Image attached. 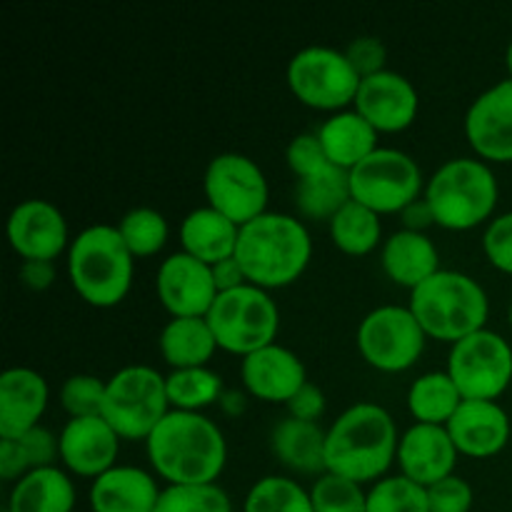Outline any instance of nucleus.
Wrapping results in <instances>:
<instances>
[{
    "instance_id": "obj_39",
    "label": "nucleus",
    "mask_w": 512,
    "mask_h": 512,
    "mask_svg": "<svg viewBox=\"0 0 512 512\" xmlns=\"http://www.w3.org/2000/svg\"><path fill=\"white\" fill-rule=\"evenodd\" d=\"M315 512H368V493L363 485L340 475L323 473L310 488Z\"/></svg>"
},
{
    "instance_id": "obj_33",
    "label": "nucleus",
    "mask_w": 512,
    "mask_h": 512,
    "mask_svg": "<svg viewBox=\"0 0 512 512\" xmlns=\"http://www.w3.org/2000/svg\"><path fill=\"white\" fill-rule=\"evenodd\" d=\"M380 218L383 215H378L375 210L350 200L328 223L330 240L345 255H355V258L370 255L378 248L380 240H383V223H380Z\"/></svg>"
},
{
    "instance_id": "obj_26",
    "label": "nucleus",
    "mask_w": 512,
    "mask_h": 512,
    "mask_svg": "<svg viewBox=\"0 0 512 512\" xmlns=\"http://www.w3.org/2000/svg\"><path fill=\"white\" fill-rule=\"evenodd\" d=\"M378 135V130L355 108L333 113L318 128L320 145H323L328 160L348 173L380 148Z\"/></svg>"
},
{
    "instance_id": "obj_29",
    "label": "nucleus",
    "mask_w": 512,
    "mask_h": 512,
    "mask_svg": "<svg viewBox=\"0 0 512 512\" xmlns=\"http://www.w3.org/2000/svg\"><path fill=\"white\" fill-rule=\"evenodd\" d=\"M160 355L173 370L208 368L218 350L208 318H170L158 338Z\"/></svg>"
},
{
    "instance_id": "obj_19",
    "label": "nucleus",
    "mask_w": 512,
    "mask_h": 512,
    "mask_svg": "<svg viewBox=\"0 0 512 512\" xmlns=\"http://www.w3.org/2000/svg\"><path fill=\"white\" fill-rule=\"evenodd\" d=\"M60 463L78 478H100L115 468L120 435L103 418H73L60 430Z\"/></svg>"
},
{
    "instance_id": "obj_9",
    "label": "nucleus",
    "mask_w": 512,
    "mask_h": 512,
    "mask_svg": "<svg viewBox=\"0 0 512 512\" xmlns=\"http://www.w3.org/2000/svg\"><path fill=\"white\" fill-rule=\"evenodd\" d=\"M288 88L295 98L313 110L340 113L355 105L360 75L345 58V50L330 45H308L288 63Z\"/></svg>"
},
{
    "instance_id": "obj_30",
    "label": "nucleus",
    "mask_w": 512,
    "mask_h": 512,
    "mask_svg": "<svg viewBox=\"0 0 512 512\" xmlns=\"http://www.w3.org/2000/svg\"><path fill=\"white\" fill-rule=\"evenodd\" d=\"M353 200L350 173L330 163L320 173L298 180L295 185V208L305 220H333Z\"/></svg>"
},
{
    "instance_id": "obj_16",
    "label": "nucleus",
    "mask_w": 512,
    "mask_h": 512,
    "mask_svg": "<svg viewBox=\"0 0 512 512\" xmlns=\"http://www.w3.org/2000/svg\"><path fill=\"white\" fill-rule=\"evenodd\" d=\"M465 138L485 163H512V78L500 80L470 103Z\"/></svg>"
},
{
    "instance_id": "obj_46",
    "label": "nucleus",
    "mask_w": 512,
    "mask_h": 512,
    "mask_svg": "<svg viewBox=\"0 0 512 512\" xmlns=\"http://www.w3.org/2000/svg\"><path fill=\"white\" fill-rule=\"evenodd\" d=\"M55 270L53 260H23L20 265V283L30 290H48L55 283Z\"/></svg>"
},
{
    "instance_id": "obj_49",
    "label": "nucleus",
    "mask_w": 512,
    "mask_h": 512,
    "mask_svg": "<svg viewBox=\"0 0 512 512\" xmlns=\"http://www.w3.org/2000/svg\"><path fill=\"white\" fill-rule=\"evenodd\" d=\"M243 400H245V398L238 393V390H225L223 398H220V405H223L225 413L238 415V413H243V408H245Z\"/></svg>"
},
{
    "instance_id": "obj_44",
    "label": "nucleus",
    "mask_w": 512,
    "mask_h": 512,
    "mask_svg": "<svg viewBox=\"0 0 512 512\" xmlns=\"http://www.w3.org/2000/svg\"><path fill=\"white\" fill-rule=\"evenodd\" d=\"M345 58L350 60V65L355 68V73L360 75V80L370 78V75H378L383 70H388V48L380 38L375 35H360L353 43L345 48Z\"/></svg>"
},
{
    "instance_id": "obj_12",
    "label": "nucleus",
    "mask_w": 512,
    "mask_h": 512,
    "mask_svg": "<svg viewBox=\"0 0 512 512\" xmlns=\"http://www.w3.org/2000/svg\"><path fill=\"white\" fill-rule=\"evenodd\" d=\"M203 193L210 208L233 220L238 228L268 213V178L263 168L243 153L215 155L205 168Z\"/></svg>"
},
{
    "instance_id": "obj_2",
    "label": "nucleus",
    "mask_w": 512,
    "mask_h": 512,
    "mask_svg": "<svg viewBox=\"0 0 512 512\" xmlns=\"http://www.w3.org/2000/svg\"><path fill=\"white\" fill-rule=\"evenodd\" d=\"M398 445V425L383 405L355 403L328 428L325 473L375 485L398 463Z\"/></svg>"
},
{
    "instance_id": "obj_25",
    "label": "nucleus",
    "mask_w": 512,
    "mask_h": 512,
    "mask_svg": "<svg viewBox=\"0 0 512 512\" xmlns=\"http://www.w3.org/2000/svg\"><path fill=\"white\" fill-rule=\"evenodd\" d=\"M240 228L210 205L190 210L180 223V245L183 253L193 255L205 265H215L233 258L238 248Z\"/></svg>"
},
{
    "instance_id": "obj_22",
    "label": "nucleus",
    "mask_w": 512,
    "mask_h": 512,
    "mask_svg": "<svg viewBox=\"0 0 512 512\" xmlns=\"http://www.w3.org/2000/svg\"><path fill=\"white\" fill-rule=\"evenodd\" d=\"M48 380L33 368H8L0 375V440L38 428L48 410Z\"/></svg>"
},
{
    "instance_id": "obj_51",
    "label": "nucleus",
    "mask_w": 512,
    "mask_h": 512,
    "mask_svg": "<svg viewBox=\"0 0 512 512\" xmlns=\"http://www.w3.org/2000/svg\"><path fill=\"white\" fill-rule=\"evenodd\" d=\"M508 320H510V328H512V303H510V310H508Z\"/></svg>"
},
{
    "instance_id": "obj_5",
    "label": "nucleus",
    "mask_w": 512,
    "mask_h": 512,
    "mask_svg": "<svg viewBox=\"0 0 512 512\" xmlns=\"http://www.w3.org/2000/svg\"><path fill=\"white\" fill-rule=\"evenodd\" d=\"M408 308L428 338L450 345L483 330L490 318L483 285L470 275L445 268L410 293Z\"/></svg>"
},
{
    "instance_id": "obj_15",
    "label": "nucleus",
    "mask_w": 512,
    "mask_h": 512,
    "mask_svg": "<svg viewBox=\"0 0 512 512\" xmlns=\"http://www.w3.org/2000/svg\"><path fill=\"white\" fill-rule=\"evenodd\" d=\"M8 243L23 260H53L68 253L70 233L63 210L50 200H23L8 215Z\"/></svg>"
},
{
    "instance_id": "obj_28",
    "label": "nucleus",
    "mask_w": 512,
    "mask_h": 512,
    "mask_svg": "<svg viewBox=\"0 0 512 512\" xmlns=\"http://www.w3.org/2000/svg\"><path fill=\"white\" fill-rule=\"evenodd\" d=\"M75 485L58 465L40 468L13 483L5 512H73Z\"/></svg>"
},
{
    "instance_id": "obj_14",
    "label": "nucleus",
    "mask_w": 512,
    "mask_h": 512,
    "mask_svg": "<svg viewBox=\"0 0 512 512\" xmlns=\"http://www.w3.org/2000/svg\"><path fill=\"white\" fill-rule=\"evenodd\" d=\"M155 293L170 318H205L218 298L210 265L200 263L183 250L168 255L160 263Z\"/></svg>"
},
{
    "instance_id": "obj_8",
    "label": "nucleus",
    "mask_w": 512,
    "mask_h": 512,
    "mask_svg": "<svg viewBox=\"0 0 512 512\" xmlns=\"http://www.w3.org/2000/svg\"><path fill=\"white\" fill-rule=\"evenodd\" d=\"M205 318L218 340V348L240 358L273 345L280 330L278 303L270 298L268 290L250 283L230 293H220Z\"/></svg>"
},
{
    "instance_id": "obj_42",
    "label": "nucleus",
    "mask_w": 512,
    "mask_h": 512,
    "mask_svg": "<svg viewBox=\"0 0 512 512\" xmlns=\"http://www.w3.org/2000/svg\"><path fill=\"white\" fill-rule=\"evenodd\" d=\"M428 490V505L430 512H470L475 503L473 485L460 475H450V478L440 480V483L430 485Z\"/></svg>"
},
{
    "instance_id": "obj_38",
    "label": "nucleus",
    "mask_w": 512,
    "mask_h": 512,
    "mask_svg": "<svg viewBox=\"0 0 512 512\" xmlns=\"http://www.w3.org/2000/svg\"><path fill=\"white\" fill-rule=\"evenodd\" d=\"M368 512H430L428 490L403 475H388L368 490Z\"/></svg>"
},
{
    "instance_id": "obj_7",
    "label": "nucleus",
    "mask_w": 512,
    "mask_h": 512,
    "mask_svg": "<svg viewBox=\"0 0 512 512\" xmlns=\"http://www.w3.org/2000/svg\"><path fill=\"white\" fill-rule=\"evenodd\" d=\"M170 413L165 375L150 365H125L105 383V403L100 418L120 435V440H148Z\"/></svg>"
},
{
    "instance_id": "obj_47",
    "label": "nucleus",
    "mask_w": 512,
    "mask_h": 512,
    "mask_svg": "<svg viewBox=\"0 0 512 512\" xmlns=\"http://www.w3.org/2000/svg\"><path fill=\"white\" fill-rule=\"evenodd\" d=\"M210 270H213V280H215V288H218V295L220 293H230V290H238L243 288V285H248V278H245L243 268H240L238 258H225L220 260V263L210 265Z\"/></svg>"
},
{
    "instance_id": "obj_32",
    "label": "nucleus",
    "mask_w": 512,
    "mask_h": 512,
    "mask_svg": "<svg viewBox=\"0 0 512 512\" xmlns=\"http://www.w3.org/2000/svg\"><path fill=\"white\" fill-rule=\"evenodd\" d=\"M460 403H463V395L445 370L420 375L408 390V410L415 423L445 428L450 418L458 413Z\"/></svg>"
},
{
    "instance_id": "obj_23",
    "label": "nucleus",
    "mask_w": 512,
    "mask_h": 512,
    "mask_svg": "<svg viewBox=\"0 0 512 512\" xmlns=\"http://www.w3.org/2000/svg\"><path fill=\"white\" fill-rule=\"evenodd\" d=\"M163 488L155 475L135 465H115L90 485L93 512H155Z\"/></svg>"
},
{
    "instance_id": "obj_13",
    "label": "nucleus",
    "mask_w": 512,
    "mask_h": 512,
    "mask_svg": "<svg viewBox=\"0 0 512 512\" xmlns=\"http://www.w3.org/2000/svg\"><path fill=\"white\" fill-rule=\"evenodd\" d=\"M445 373L463 400H498L512 383V348L495 330H478L450 348Z\"/></svg>"
},
{
    "instance_id": "obj_10",
    "label": "nucleus",
    "mask_w": 512,
    "mask_h": 512,
    "mask_svg": "<svg viewBox=\"0 0 512 512\" xmlns=\"http://www.w3.org/2000/svg\"><path fill=\"white\" fill-rule=\"evenodd\" d=\"M350 193L355 203L378 215H400L410 203L423 198V170L403 150L378 148L350 170Z\"/></svg>"
},
{
    "instance_id": "obj_18",
    "label": "nucleus",
    "mask_w": 512,
    "mask_h": 512,
    "mask_svg": "<svg viewBox=\"0 0 512 512\" xmlns=\"http://www.w3.org/2000/svg\"><path fill=\"white\" fill-rule=\"evenodd\" d=\"M458 458V448H455L448 428H443V425L415 423L400 435V475L413 480L420 488H430V485L455 475Z\"/></svg>"
},
{
    "instance_id": "obj_11",
    "label": "nucleus",
    "mask_w": 512,
    "mask_h": 512,
    "mask_svg": "<svg viewBox=\"0 0 512 512\" xmlns=\"http://www.w3.org/2000/svg\"><path fill=\"white\" fill-rule=\"evenodd\" d=\"M425 343L428 335L408 305H380L360 320L358 350L380 373L410 370L425 353Z\"/></svg>"
},
{
    "instance_id": "obj_35",
    "label": "nucleus",
    "mask_w": 512,
    "mask_h": 512,
    "mask_svg": "<svg viewBox=\"0 0 512 512\" xmlns=\"http://www.w3.org/2000/svg\"><path fill=\"white\" fill-rule=\"evenodd\" d=\"M243 512H315L310 490L298 480L283 475H268L258 480L245 495Z\"/></svg>"
},
{
    "instance_id": "obj_34",
    "label": "nucleus",
    "mask_w": 512,
    "mask_h": 512,
    "mask_svg": "<svg viewBox=\"0 0 512 512\" xmlns=\"http://www.w3.org/2000/svg\"><path fill=\"white\" fill-rule=\"evenodd\" d=\"M170 410L183 413H203L210 405L220 403L225 393V383L220 373L210 368H185L165 375Z\"/></svg>"
},
{
    "instance_id": "obj_41",
    "label": "nucleus",
    "mask_w": 512,
    "mask_h": 512,
    "mask_svg": "<svg viewBox=\"0 0 512 512\" xmlns=\"http://www.w3.org/2000/svg\"><path fill=\"white\" fill-rule=\"evenodd\" d=\"M285 160H288V168L293 170L295 178L303 180L310 175L320 173L323 168H328L330 160L325 155L323 145H320L318 133H300L285 148Z\"/></svg>"
},
{
    "instance_id": "obj_45",
    "label": "nucleus",
    "mask_w": 512,
    "mask_h": 512,
    "mask_svg": "<svg viewBox=\"0 0 512 512\" xmlns=\"http://www.w3.org/2000/svg\"><path fill=\"white\" fill-rule=\"evenodd\" d=\"M285 405H288L290 418L305 420V423H318L325 413V393L308 380Z\"/></svg>"
},
{
    "instance_id": "obj_36",
    "label": "nucleus",
    "mask_w": 512,
    "mask_h": 512,
    "mask_svg": "<svg viewBox=\"0 0 512 512\" xmlns=\"http://www.w3.org/2000/svg\"><path fill=\"white\" fill-rule=\"evenodd\" d=\"M120 235L133 253V258H153L165 248L170 238V225L165 215L155 208H133L120 218Z\"/></svg>"
},
{
    "instance_id": "obj_21",
    "label": "nucleus",
    "mask_w": 512,
    "mask_h": 512,
    "mask_svg": "<svg viewBox=\"0 0 512 512\" xmlns=\"http://www.w3.org/2000/svg\"><path fill=\"white\" fill-rule=\"evenodd\" d=\"M240 380L248 395L263 403H288L308 383V373L293 350L273 343L240 358Z\"/></svg>"
},
{
    "instance_id": "obj_50",
    "label": "nucleus",
    "mask_w": 512,
    "mask_h": 512,
    "mask_svg": "<svg viewBox=\"0 0 512 512\" xmlns=\"http://www.w3.org/2000/svg\"><path fill=\"white\" fill-rule=\"evenodd\" d=\"M505 65H508V73H510V78H512V40H510V45H508V53H505Z\"/></svg>"
},
{
    "instance_id": "obj_31",
    "label": "nucleus",
    "mask_w": 512,
    "mask_h": 512,
    "mask_svg": "<svg viewBox=\"0 0 512 512\" xmlns=\"http://www.w3.org/2000/svg\"><path fill=\"white\" fill-rule=\"evenodd\" d=\"M60 460V438L48 428L28 430L13 440H0V480L18 483L23 475L40 468H53Z\"/></svg>"
},
{
    "instance_id": "obj_17",
    "label": "nucleus",
    "mask_w": 512,
    "mask_h": 512,
    "mask_svg": "<svg viewBox=\"0 0 512 512\" xmlns=\"http://www.w3.org/2000/svg\"><path fill=\"white\" fill-rule=\"evenodd\" d=\"M353 108L378 133H403L418 118L420 95L405 75L383 70L360 83Z\"/></svg>"
},
{
    "instance_id": "obj_4",
    "label": "nucleus",
    "mask_w": 512,
    "mask_h": 512,
    "mask_svg": "<svg viewBox=\"0 0 512 512\" xmlns=\"http://www.w3.org/2000/svg\"><path fill=\"white\" fill-rule=\"evenodd\" d=\"M135 258L118 225H88L68 248V278L75 293L93 308H115L130 293Z\"/></svg>"
},
{
    "instance_id": "obj_37",
    "label": "nucleus",
    "mask_w": 512,
    "mask_h": 512,
    "mask_svg": "<svg viewBox=\"0 0 512 512\" xmlns=\"http://www.w3.org/2000/svg\"><path fill=\"white\" fill-rule=\"evenodd\" d=\"M155 512H233V503L218 483L165 485Z\"/></svg>"
},
{
    "instance_id": "obj_27",
    "label": "nucleus",
    "mask_w": 512,
    "mask_h": 512,
    "mask_svg": "<svg viewBox=\"0 0 512 512\" xmlns=\"http://www.w3.org/2000/svg\"><path fill=\"white\" fill-rule=\"evenodd\" d=\"M325 438L328 430L318 423H305L298 418H283L270 433V450L275 460L300 475L325 473Z\"/></svg>"
},
{
    "instance_id": "obj_43",
    "label": "nucleus",
    "mask_w": 512,
    "mask_h": 512,
    "mask_svg": "<svg viewBox=\"0 0 512 512\" xmlns=\"http://www.w3.org/2000/svg\"><path fill=\"white\" fill-rule=\"evenodd\" d=\"M483 253L493 268L512 275V210L490 220L483 233Z\"/></svg>"
},
{
    "instance_id": "obj_20",
    "label": "nucleus",
    "mask_w": 512,
    "mask_h": 512,
    "mask_svg": "<svg viewBox=\"0 0 512 512\" xmlns=\"http://www.w3.org/2000/svg\"><path fill=\"white\" fill-rule=\"evenodd\" d=\"M445 428L458 453L475 460L503 453L512 433L508 413L498 400H463Z\"/></svg>"
},
{
    "instance_id": "obj_40",
    "label": "nucleus",
    "mask_w": 512,
    "mask_h": 512,
    "mask_svg": "<svg viewBox=\"0 0 512 512\" xmlns=\"http://www.w3.org/2000/svg\"><path fill=\"white\" fill-rule=\"evenodd\" d=\"M105 383L98 375L78 373L70 375L60 388V405L68 413V418H98L103 415L105 403Z\"/></svg>"
},
{
    "instance_id": "obj_24",
    "label": "nucleus",
    "mask_w": 512,
    "mask_h": 512,
    "mask_svg": "<svg viewBox=\"0 0 512 512\" xmlns=\"http://www.w3.org/2000/svg\"><path fill=\"white\" fill-rule=\"evenodd\" d=\"M380 265L398 288H408L410 293L443 270L438 245L428 238V233H413V230H398L383 240Z\"/></svg>"
},
{
    "instance_id": "obj_1",
    "label": "nucleus",
    "mask_w": 512,
    "mask_h": 512,
    "mask_svg": "<svg viewBox=\"0 0 512 512\" xmlns=\"http://www.w3.org/2000/svg\"><path fill=\"white\" fill-rule=\"evenodd\" d=\"M145 453L165 485H210L228 463V443L218 423L203 413L170 410L145 440Z\"/></svg>"
},
{
    "instance_id": "obj_3",
    "label": "nucleus",
    "mask_w": 512,
    "mask_h": 512,
    "mask_svg": "<svg viewBox=\"0 0 512 512\" xmlns=\"http://www.w3.org/2000/svg\"><path fill=\"white\" fill-rule=\"evenodd\" d=\"M235 258L248 283L270 293L293 285L308 270L313 238L300 218L268 210L240 228Z\"/></svg>"
},
{
    "instance_id": "obj_6",
    "label": "nucleus",
    "mask_w": 512,
    "mask_h": 512,
    "mask_svg": "<svg viewBox=\"0 0 512 512\" xmlns=\"http://www.w3.org/2000/svg\"><path fill=\"white\" fill-rule=\"evenodd\" d=\"M425 200L435 225L465 233L493 220L500 185L490 163L480 158H450L425 183Z\"/></svg>"
},
{
    "instance_id": "obj_48",
    "label": "nucleus",
    "mask_w": 512,
    "mask_h": 512,
    "mask_svg": "<svg viewBox=\"0 0 512 512\" xmlns=\"http://www.w3.org/2000/svg\"><path fill=\"white\" fill-rule=\"evenodd\" d=\"M400 220H403V230H413V233H425L430 225H435V213L430 208V203L423 198H418L415 203H410L408 208L400 213Z\"/></svg>"
}]
</instances>
